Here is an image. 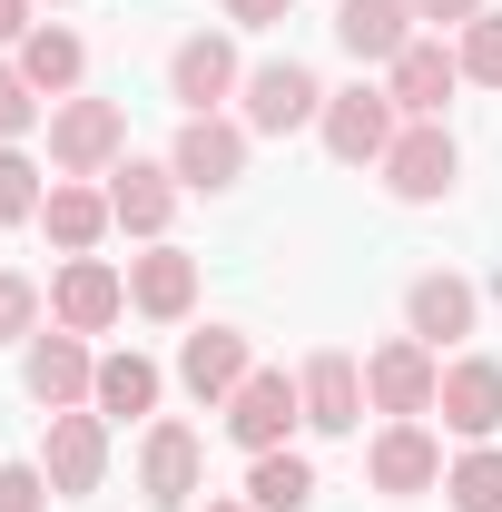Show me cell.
I'll return each mask as SVG.
<instances>
[{"mask_svg":"<svg viewBox=\"0 0 502 512\" xmlns=\"http://www.w3.org/2000/svg\"><path fill=\"white\" fill-rule=\"evenodd\" d=\"M443 394V355L424 335H384L375 355H365V404H375L384 424H424Z\"/></svg>","mask_w":502,"mask_h":512,"instance_id":"1","label":"cell"},{"mask_svg":"<svg viewBox=\"0 0 502 512\" xmlns=\"http://www.w3.org/2000/svg\"><path fill=\"white\" fill-rule=\"evenodd\" d=\"M128 158V109L119 99H60L50 109V168L60 178H109Z\"/></svg>","mask_w":502,"mask_h":512,"instance_id":"2","label":"cell"},{"mask_svg":"<svg viewBox=\"0 0 502 512\" xmlns=\"http://www.w3.org/2000/svg\"><path fill=\"white\" fill-rule=\"evenodd\" d=\"M325 148L345 158V168H384V148L404 138V109H394V89H375V79H355V89H325Z\"/></svg>","mask_w":502,"mask_h":512,"instance_id":"3","label":"cell"},{"mask_svg":"<svg viewBox=\"0 0 502 512\" xmlns=\"http://www.w3.org/2000/svg\"><path fill=\"white\" fill-rule=\"evenodd\" d=\"M237 99H247V138H286V128L325 119V79H315L306 60H256Z\"/></svg>","mask_w":502,"mask_h":512,"instance_id":"4","label":"cell"},{"mask_svg":"<svg viewBox=\"0 0 502 512\" xmlns=\"http://www.w3.org/2000/svg\"><path fill=\"white\" fill-rule=\"evenodd\" d=\"M217 414H227V434H237L247 453H286V434L306 424V394H296V375H286V365H256V375L237 384Z\"/></svg>","mask_w":502,"mask_h":512,"instance_id":"5","label":"cell"},{"mask_svg":"<svg viewBox=\"0 0 502 512\" xmlns=\"http://www.w3.org/2000/svg\"><path fill=\"white\" fill-rule=\"evenodd\" d=\"M168 89H178V109H188V119H217V109L247 89L237 40H227V30H188V40L168 50Z\"/></svg>","mask_w":502,"mask_h":512,"instance_id":"6","label":"cell"},{"mask_svg":"<svg viewBox=\"0 0 502 512\" xmlns=\"http://www.w3.org/2000/svg\"><path fill=\"white\" fill-rule=\"evenodd\" d=\"M453 178H463L453 128L443 119H404V138L384 148V188L404 197V207H434V197H453Z\"/></svg>","mask_w":502,"mask_h":512,"instance_id":"7","label":"cell"},{"mask_svg":"<svg viewBox=\"0 0 502 512\" xmlns=\"http://www.w3.org/2000/svg\"><path fill=\"white\" fill-rule=\"evenodd\" d=\"M119 316H128V266H109V256H69L60 276H50V325H69V335H109Z\"/></svg>","mask_w":502,"mask_h":512,"instance_id":"8","label":"cell"},{"mask_svg":"<svg viewBox=\"0 0 502 512\" xmlns=\"http://www.w3.org/2000/svg\"><path fill=\"white\" fill-rule=\"evenodd\" d=\"M138 493H148V512H197V493H207V444H197L188 424H148Z\"/></svg>","mask_w":502,"mask_h":512,"instance_id":"9","label":"cell"},{"mask_svg":"<svg viewBox=\"0 0 502 512\" xmlns=\"http://www.w3.org/2000/svg\"><path fill=\"white\" fill-rule=\"evenodd\" d=\"M40 473H50L60 493H99V483H109V414H99V404H69V414H50Z\"/></svg>","mask_w":502,"mask_h":512,"instance_id":"10","label":"cell"},{"mask_svg":"<svg viewBox=\"0 0 502 512\" xmlns=\"http://www.w3.org/2000/svg\"><path fill=\"white\" fill-rule=\"evenodd\" d=\"M109 217H119V237H168V217H178V168L168 158H119L109 168Z\"/></svg>","mask_w":502,"mask_h":512,"instance_id":"11","label":"cell"},{"mask_svg":"<svg viewBox=\"0 0 502 512\" xmlns=\"http://www.w3.org/2000/svg\"><path fill=\"white\" fill-rule=\"evenodd\" d=\"M434 414H443V434L493 444V434H502V365H493V355H453V365H443Z\"/></svg>","mask_w":502,"mask_h":512,"instance_id":"12","label":"cell"},{"mask_svg":"<svg viewBox=\"0 0 502 512\" xmlns=\"http://www.w3.org/2000/svg\"><path fill=\"white\" fill-rule=\"evenodd\" d=\"M365 483L394 493V503H414V493H443V444L424 424H384L375 444H365Z\"/></svg>","mask_w":502,"mask_h":512,"instance_id":"13","label":"cell"},{"mask_svg":"<svg viewBox=\"0 0 502 512\" xmlns=\"http://www.w3.org/2000/svg\"><path fill=\"white\" fill-rule=\"evenodd\" d=\"M168 168H178V188H237L247 178V119H188L178 128V148H168Z\"/></svg>","mask_w":502,"mask_h":512,"instance_id":"14","label":"cell"},{"mask_svg":"<svg viewBox=\"0 0 502 512\" xmlns=\"http://www.w3.org/2000/svg\"><path fill=\"white\" fill-rule=\"evenodd\" d=\"M296 394H306V424L315 434H355L365 424V365L345 355V345H325L296 365Z\"/></svg>","mask_w":502,"mask_h":512,"instance_id":"15","label":"cell"},{"mask_svg":"<svg viewBox=\"0 0 502 512\" xmlns=\"http://www.w3.org/2000/svg\"><path fill=\"white\" fill-rule=\"evenodd\" d=\"M128 306H138L148 325H188L197 316V256L168 247V237H158L148 256H128Z\"/></svg>","mask_w":502,"mask_h":512,"instance_id":"16","label":"cell"},{"mask_svg":"<svg viewBox=\"0 0 502 512\" xmlns=\"http://www.w3.org/2000/svg\"><path fill=\"white\" fill-rule=\"evenodd\" d=\"M473 316H483V286H473V276H414V286H404V335H424V345H463V335H473Z\"/></svg>","mask_w":502,"mask_h":512,"instance_id":"17","label":"cell"},{"mask_svg":"<svg viewBox=\"0 0 502 512\" xmlns=\"http://www.w3.org/2000/svg\"><path fill=\"white\" fill-rule=\"evenodd\" d=\"M256 375V345H247V325H197L188 345H178V384H188L197 404H227L237 384Z\"/></svg>","mask_w":502,"mask_h":512,"instance_id":"18","label":"cell"},{"mask_svg":"<svg viewBox=\"0 0 502 512\" xmlns=\"http://www.w3.org/2000/svg\"><path fill=\"white\" fill-rule=\"evenodd\" d=\"M89 384H99V355H89V335H69V325L30 335V404L69 414V404H89Z\"/></svg>","mask_w":502,"mask_h":512,"instance_id":"19","label":"cell"},{"mask_svg":"<svg viewBox=\"0 0 502 512\" xmlns=\"http://www.w3.org/2000/svg\"><path fill=\"white\" fill-rule=\"evenodd\" d=\"M335 40L365 69H394L424 30H414V0H335Z\"/></svg>","mask_w":502,"mask_h":512,"instance_id":"20","label":"cell"},{"mask_svg":"<svg viewBox=\"0 0 502 512\" xmlns=\"http://www.w3.org/2000/svg\"><path fill=\"white\" fill-rule=\"evenodd\" d=\"M40 227H50V247H60V256H99V237H109L119 217H109V188H89V178H50Z\"/></svg>","mask_w":502,"mask_h":512,"instance_id":"21","label":"cell"},{"mask_svg":"<svg viewBox=\"0 0 502 512\" xmlns=\"http://www.w3.org/2000/svg\"><path fill=\"white\" fill-rule=\"evenodd\" d=\"M384 89H394V109H404V119H443V99L463 89V60H453L443 40H414L404 60L384 69Z\"/></svg>","mask_w":502,"mask_h":512,"instance_id":"22","label":"cell"},{"mask_svg":"<svg viewBox=\"0 0 502 512\" xmlns=\"http://www.w3.org/2000/svg\"><path fill=\"white\" fill-rule=\"evenodd\" d=\"M20 79L60 109V99H79V79H89V40L79 30H60V20H40L30 40H20Z\"/></svg>","mask_w":502,"mask_h":512,"instance_id":"23","label":"cell"},{"mask_svg":"<svg viewBox=\"0 0 502 512\" xmlns=\"http://www.w3.org/2000/svg\"><path fill=\"white\" fill-rule=\"evenodd\" d=\"M158 394H168V375L128 345V355H99V384H89V404L109 414V424H128V414H158Z\"/></svg>","mask_w":502,"mask_h":512,"instance_id":"24","label":"cell"},{"mask_svg":"<svg viewBox=\"0 0 502 512\" xmlns=\"http://www.w3.org/2000/svg\"><path fill=\"white\" fill-rule=\"evenodd\" d=\"M247 503L256 512H315V463L296 444H286V453H256V463H247Z\"/></svg>","mask_w":502,"mask_h":512,"instance_id":"25","label":"cell"},{"mask_svg":"<svg viewBox=\"0 0 502 512\" xmlns=\"http://www.w3.org/2000/svg\"><path fill=\"white\" fill-rule=\"evenodd\" d=\"M443 503L453 512H502V444H473L463 463H443Z\"/></svg>","mask_w":502,"mask_h":512,"instance_id":"26","label":"cell"},{"mask_svg":"<svg viewBox=\"0 0 502 512\" xmlns=\"http://www.w3.org/2000/svg\"><path fill=\"white\" fill-rule=\"evenodd\" d=\"M40 158L30 148H0V227H40Z\"/></svg>","mask_w":502,"mask_h":512,"instance_id":"27","label":"cell"},{"mask_svg":"<svg viewBox=\"0 0 502 512\" xmlns=\"http://www.w3.org/2000/svg\"><path fill=\"white\" fill-rule=\"evenodd\" d=\"M453 60H463V79H473V89H502V10H483V20H463Z\"/></svg>","mask_w":502,"mask_h":512,"instance_id":"28","label":"cell"},{"mask_svg":"<svg viewBox=\"0 0 502 512\" xmlns=\"http://www.w3.org/2000/svg\"><path fill=\"white\" fill-rule=\"evenodd\" d=\"M40 119H50V99L20 79V60H0V148H20V138H30Z\"/></svg>","mask_w":502,"mask_h":512,"instance_id":"29","label":"cell"},{"mask_svg":"<svg viewBox=\"0 0 502 512\" xmlns=\"http://www.w3.org/2000/svg\"><path fill=\"white\" fill-rule=\"evenodd\" d=\"M10 335H40V286L20 276V266H0V345Z\"/></svg>","mask_w":502,"mask_h":512,"instance_id":"30","label":"cell"},{"mask_svg":"<svg viewBox=\"0 0 502 512\" xmlns=\"http://www.w3.org/2000/svg\"><path fill=\"white\" fill-rule=\"evenodd\" d=\"M50 503H60V483L40 463H0V512H50Z\"/></svg>","mask_w":502,"mask_h":512,"instance_id":"31","label":"cell"},{"mask_svg":"<svg viewBox=\"0 0 502 512\" xmlns=\"http://www.w3.org/2000/svg\"><path fill=\"white\" fill-rule=\"evenodd\" d=\"M493 0H414V20H434V30H463V20H483Z\"/></svg>","mask_w":502,"mask_h":512,"instance_id":"32","label":"cell"},{"mask_svg":"<svg viewBox=\"0 0 502 512\" xmlns=\"http://www.w3.org/2000/svg\"><path fill=\"white\" fill-rule=\"evenodd\" d=\"M286 10H296V0H227V20H237V30H266V20H286Z\"/></svg>","mask_w":502,"mask_h":512,"instance_id":"33","label":"cell"},{"mask_svg":"<svg viewBox=\"0 0 502 512\" xmlns=\"http://www.w3.org/2000/svg\"><path fill=\"white\" fill-rule=\"evenodd\" d=\"M30 30H40V20H30V0H0V50H20Z\"/></svg>","mask_w":502,"mask_h":512,"instance_id":"34","label":"cell"},{"mask_svg":"<svg viewBox=\"0 0 502 512\" xmlns=\"http://www.w3.org/2000/svg\"><path fill=\"white\" fill-rule=\"evenodd\" d=\"M197 512H256V503H227V493H207V503H197Z\"/></svg>","mask_w":502,"mask_h":512,"instance_id":"35","label":"cell"},{"mask_svg":"<svg viewBox=\"0 0 502 512\" xmlns=\"http://www.w3.org/2000/svg\"><path fill=\"white\" fill-rule=\"evenodd\" d=\"M50 10H69V0H50Z\"/></svg>","mask_w":502,"mask_h":512,"instance_id":"36","label":"cell"}]
</instances>
